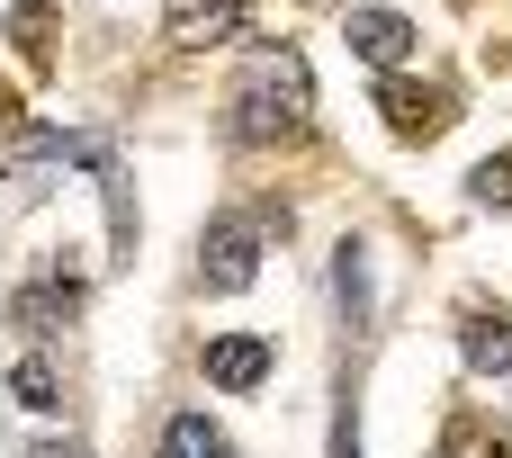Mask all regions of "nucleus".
<instances>
[{
	"label": "nucleus",
	"mask_w": 512,
	"mask_h": 458,
	"mask_svg": "<svg viewBox=\"0 0 512 458\" xmlns=\"http://www.w3.org/2000/svg\"><path fill=\"white\" fill-rule=\"evenodd\" d=\"M315 108V81H306V54L297 45H261L243 63V90H234V135L243 144H270V135H297Z\"/></svg>",
	"instance_id": "nucleus-1"
},
{
	"label": "nucleus",
	"mask_w": 512,
	"mask_h": 458,
	"mask_svg": "<svg viewBox=\"0 0 512 458\" xmlns=\"http://www.w3.org/2000/svg\"><path fill=\"white\" fill-rule=\"evenodd\" d=\"M198 279H207L216 297H243V288L261 279V234H252L243 216H225V225H207V261H198Z\"/></svg>",
	"instance_id": "nucleus-2"
},
{
	"label": "nucleus",
	"mask_w": 512,
	"mask_h": 458,
	"mask_svg": "<svg viewBox=\"0 0 512 458\" xmlns=\"http://www.w3.org/2000/svg\"><path fill=\"white\" fill-rule=\"evenodd\" d=\"M378 108H387V126H396L405 144H432V135L450 126V99H441L432 81H396V72H387V81H378Z\"/></svg>",
	"instance_id": "nucleus-3"
},
{
	"label": "nucleus",
	"mask_w": 512,
	"mask_h": 458,
	"mask_svg": "<svg viewBox=\"0 0 512 458\" xmlns=\"http://www.w3.org/2000/svg\"><path fill=\"white\" fill-rule=\"evenodd\" d=\"M261 378H270V342H261V333H216V342H207V387L252 396Z\"/></svg>",
	"instance_id": "nucleus-4"
},
{
	"label": "nucleus",
	"mask_w": 512,
	"mask_h": 458,
	"mask_svg": "<svg viewBox=\"0 0 512 458\" xmlns=\"http://www.w3.org/2000/svg\"><path fill=\"white\" fill-rule=\"evenodd\" d=\"M162 36L171 45H234L243 36V0H171L162 9Z\"/></svg>",
	"instance_id": "nucleus-5"
},
{
	"label": "nucleus",
	"mask_w": 512,
	"mask_h": 458,
	"mask_svg": "<svg viewBox=\"0 0 512 458\" xmlns=\"http://www.w3.org/2000/svg\"><path fill=\"white\" fill-rule=\"evenodd\" d=\"M351 54L378 63V72H396V63L414 54V18H396V9H351Z\"/></svg>",
	"instance_id": "nucleus-6"
},
{
	"label": "nucleus",
	"mask_w": 512,
	"mask_h": 458,
	"mask_svg": "<svg viewBox=\"0 0 512 458\" xmlns=\"http://www.w3.org/2000/svg\"><path fill=\"white\" fill-rule=\"evenodd\" d=\"M459 351H468V369H486V378H512V315H468Z\"/></svg>",
	"instance_id": "nucleus-7"
},
{
	"label": "nucleus",
	"mask_w": 512,
	"mask_h": 458,
	"mask_svg": "<svg viewBox=\"0 0 512 458\" xmlns=\"http://www.w3.org/2000/svg\"><path fill=\"white\" fill-rule=\"evenodd\" d=\"M153 458H225V441H216V423H207V414H171Z\"/></svg>",
	"instance_id": "nucleus-8"
},
{
	"label": "nucleus",
	"mask_w": 512,
	"mask_h": 458,
	"mask_svg": "<svg viewBox=\"0 0 512 458\" xmlns=\"http://www.w3.org/2000/svg\"><path fill=\"white\" fill-rule=\"evenodd\" d=\"M9 396H18L27 414H54V405H63V396H54V369H45V360H18V369H9Z\"/></svg>",
	"instance_id": "nucleus-9"
},
{
	"label": "nucleus",
	"mask_w": 512,
	"mask_h": 458,
	"mask_svg": "<svg viewBox=\"0 0 512 458\" xmlns=\"http://www.w3.org/2000/svg\"><path fill=\"white\" fill-rule=\"evenodd\" d=\"M468 198H477V207H512V153H495V162L468 171Z\"/></svg>",
	"instance_id": "nucleus-10"
},
{
	"label": "nucleus",
	"mask_w": 512,
	"mask_h": 458,
	"mask_svg": "<svg viewBox=\"0 0 512 458\" xmlns=\"http://www.w3.org/2000/svg\"><path fill=\"white\" fill-rule=\"evenodd\" d=\"M441 458H504V432H486V423H450V432H441Z\"/></svg>",
	"instance_id": "nucleus-11"
},
{
	"label": "nucleus",
	"mask_w": 512,
	"mask_h": 458,
	"mask_svg": "<svg viewBox=\"0 0 512 458\" xmlns=\"http://www.w3.org/2000/svg\"><path fill=\"white\" fill-rule=\"evenodd\" d=\"M27 458H81V450H72V441H36Z\"/></svg>",
	"instance_id": "nucleus-12"
}]
</instances>
